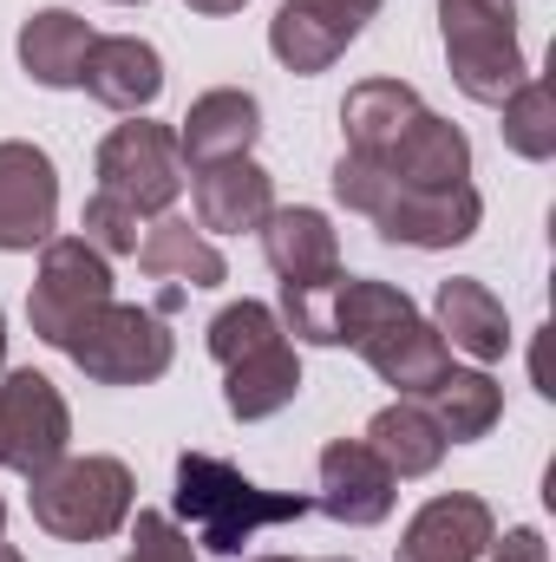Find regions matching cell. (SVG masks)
Returning <instances> with one entry per match:
<instances>
[{"label":"cell","instance_id":"2e32d148","mask_svg":"<svg viewBox=\"0 0 556 562\" xmlns=\"http://www.w3.org/2000/svg\"><path fill=\"white\" fill-rule=\"evenodd\" d=\"M263 132V105L256 92L243 86H216L203 92L184 125H177V150H184V170H203V164H223V157H249V144Z\"/></svg>","mask_w":556,"mask_h":562},{"label":"cell","instance_id":"44dd1931","mask_svg":"<svg viewBox=\"0 0 556 562\" xmlns=\"http://www.w3.org/2000/svg\"><path fill=\"white\" fill-rule=\"evenodd\" d=\"M419 112H425V105H419V92L407 86V79H360V86L341 99L347 150H360V157H387Z\"/></svg>","mask_w":556,"mask_h":562},{"label":"cell","instance_id":"7a4b0ae2","mask_svg":"<svg viewBox=\"0 0 556 562\" xmlns=\"http://www.w3.org/2000/svg\"><path fill=\"white\" fill-rule=\"evenodd\" d=\"M26 504H33V524L53 537V543H105L132 524V504H138V484H132V464L125 458H59L46 464L40 477H26Z\"/></svg>","mask_w":556,"mask_h":562},{"label":"cell","instance_id":"7c38bea8","mask_svg":"<svg viewBox=\"0 0 556 562\" xmlns=\"http://www.w3.org/2000/svg\"><path fill=\"white\" fill-rule=\"evenodd\" d=\"M491 537H498L491 504L471 497V491H445V497H432V504L413 510L393 562H478Z\"/></svg>","mask_w":556,"mask_h":562},{"label":"cell","instance_id":"5b68a950","mask_svg":"<svg viewBox=\"0 0 556 562\" xmlns=\"http://www.w3.org/2000/svg\"><path fill=\"white\" fill-rule=\"evenodd\" d=\"M112 301V262L79 236H53L40 249V276L26 288V321L46 347H66L99 307Z\"/></svg>","mask_w":556,"mask_h":562},{"label":"cell","instance_id":"4316f807","mask_svg":"<svg viewBox=\"0 0 556 562\" xmlns=\"http://www.w3.org/2000/svg\"><path fill=\"white\" fill-rule=\"evenodd\" d=\"M504 144L524 157V164H551L556 157V92H551V79H524L504 105Z\"/></svg>","mask_w":556,"mask_h":562},{"label":"cell","instance_id":"52a82bcc","mask_svg":"<svg viewBox=\"0 0 556 562\" xmlns=\"http://www.w3.org/2000/svg\"><path fill=\"white\" fill-rule=\"evenodd\" d=\"M66 445H73L66 393L33 367L0 373V464L20 477H40L46 464L66 458Z\"/></svg>","mask_w":556,"mask_h":562},{"label":"cell","instance_id":"8fae6325","mask_svg":"<svg viewBox=\"0 0 556 562\" xmlns=\"http://www.w3.org/2000/svg\"><path fill=\"white\" fill-rule=\"evenodd\" d=\"M393 497H400V477L367 451V438H334L321 451V497H314V510H327L334 524L374 530V524L393 517Z\"/></svg>","mask_w":556,"mask_h":562},{"label":"cell","instance_id":"484cf974","mask_svg":"<svg viewBox=\"0 0 556 562\" xmlns=\"http://www.w3.org/2000/svg\"><path fill=\"white\" fill-rule=\"evenodd\" d=\"M413 314V294L393 288V281L374 276H341V294H334V347H360L374 327Z\"/></svg>","mask_w":556,"mask_h":562},{"label":"cell","instance_id":"d6a6232c","mask_svg":"<svg viewBox=\"0 0 556 562\" xmlns=\"http://www.w3.org/2000/svg\"><path fill=\"white\" fill-rule=\"evenodd\" d=\"M485 557H491V562H551V543H544L531 524H518V530L491 537V543H485Z\"/></svg>","mask_w":556,"mask_h":562},{"label":"cell","instance_id":"3957f363","mask_svg":"<svg viewBox=\"0 0 556 562\" xmlns=\"http://www.w3.org/2000/svg\"><path fill=\"white\" fill-rule=\"evenodd\" d=\"M438 40L471 105H504L531 79V59L518 46V0H438Z\"/></svg>","mask_w":556,"mask_h":562},{"label":"cell","instance_id":"9a60e30c","mask_svg":"<svg viewBox=\"0 0 556 562\" xmlns=\"http://www.w3.org/2000/svg\"><path fill=\"white\" fill-rule=\"evenodd\" d=\"M190 177H197V223L216 229V236L263 229L269 210H276V177L256 157H223V164H203Z\"/></svg>","mask_w":556,"mask_h":562},{"label":"cell","instance_id":"ffe728a7","mask_svg":"<svg viewBox=\"0 0 556 562\" xmlns=\"http://www.w3.org/2000/svg\"><path fill=\"white\" fill-rule=\"evenodd\" d=\"M263 256L281 281H321L341 276V243H334V223L321 210H269L263 223Z\"/></svg>","mask_w":556,"mask_h":562},{"label":"cell","instance_id":"f35d334b","mask_svg":"<svg viewBox=\"0 0 556 562\" xmlns=\"http://www.w3.org/2000/svg\"><path fill=\"white\" fill-rule=\"evenodd\" d=\"M0 530H7V504H0Z\"/></svg>","mask_w":556,"mask_h":562},{"label":"cell","instance_id":"f1b7e54d","mask_svg":"<svg viewBox=\"0 0 556 562\" xmlns=\"http://www.w3.org/2000/svg\"><path fill=\"white\" fill-rule=\"evenodd\" d=\"M334 294H341V276L281 281V334L308 347H334Z\"/></svg>","mask_w":556,"mask_h":562},{"label":"cell","instance_id":"ba28073f","mask_svg":"<svg viewBox=\"0 0 556 562\" xmlns=\"http://www.w3.org/2000/svg\"><path fill=\"white\" fill-rule=\"evenodd\" d=\"M393 249H458V243H471L478 236V223H485V196L471 190V177L465 183H432V190H413V183H393L387 190V203L367 216Z\"/></svg>","mask_w":556,"mask_h":562},{"label":"cell","instance_id":"f546056e","mask_svg":"<svg viewBox=\"0 0 556 562\" xmlns=\"http://www.w3.org/2000/svg\"><path fill=\"white\" fill-rule=\"evenodd\" d=\"M79 229H86L79 243H86V249H99L105 262H112V256H138V210H132V203H119V196H105V190L86 203Z\"/></svg>","mask_w":556,"mask_h":562},{"label":"cell","instance_id":"e0dca14e","mask_svg":"<svg viewBox=\"0 0 556 562\" xmlns=\"http://www.w3.org/2000/svg\"><path fill=\"white\" fill-rule=\"evenodd\" d=\"M432 327H438V340H445V347L471 353L478 367H491V360H504V353H511V314H504V301H498L478 276L438 281Z\"/></svg>","mask_w":556,"mask_h":562},{"label":"cell","instance_id":"ac0fdd59","mask_svg":"<svg viewBox=\"0 0 556 562\" xmlns=\"http://www.w3.org/2000/svg\"><path fill=\"white\" fill-rule=\"evenodd\" d=\"M92 20H79L73 7H40L26 26H20V66H26V79L33 86H46V92H73L79 86V72H86V53H92Z\"/></svg>","mask_w":556,"mask_h":562},{"label":"cell","instance_id":"603a6c76","mask_svg":"<svg viewBox=\"0 0 556 562\" xmlns=\"http://www.w3.org/2000/svg\"><path fill=\"white\" fill-rule=\"evenodd\" d=\"M138 269L151 281H190V288H223L230 281V262L216 256V243L203 229H190L184 216H157L151 236L138 243Z\"/></svg>","mask_w":556,"mask_h":562},{"label":"cell","instance_id":"5bb4252c","mask_svg":"<svg viewBox=\"0 0 556 562\" xmlns=\"http://www.w3.org/2000/svg\"><path fill=\"white\" fill-rule=\"evenodd\" d=\"M79 86H86V99H99L105 112L144 119V112L157 105V92H164V59H157V46L138 40V33H112V40H92Z\"/></svg>","mask_w":556,"mask_h":562},{"label":"cell","instance_id":"836d02e7","mask_svg":"<svg viewBox=\"0 0 556 562\" xmlns=\"http://www.w3.org/2000/svg\"><path fill=\"white\" fill-rule=\"evenodd\" d=\"M184 7H190V13H243L249 0H184Z\"/></svg>","mask_w":556,"mask_h":562},{"label":"cell","instance_id":"d590c367","mask_svg":"<svg viewBox=\"0 0 556 562\" xmlns=\"http://www.w3.org/2000/svg\"><path fill=\"white\" fill-rule=\"evenodd\" d=\"M0 562H26V557H20V550H13V543H0Z\"/></svg>","mask_w":556,"mask_h":562},{"label":"cell","instance_id":"7402d4cb","mask_svg":"<svg viewBox=\"0 0 556 562\" xmlns=\"http://www.w3.org/2000/svg\"><path fill=\"white\" fill-rule=\"evenodd\" d=\"M367 451L393 471V477H432L445 464V431L432 425L425 406L413 400H393L367 419Z\"/></svg>","mask_w":556,"mask_h":562},{"label":"cell","instance_id":"8d00e7d4","mask_svg":"<svg viewBox=\"0 0 556 562\" xmlns=\"http://www.w3.org/2000/svg\"><path fill=\"white\" fill-rule=\"evenodd\" d=\"M0 360H7V314H0Z\"/></svg>","mask_w":556,"mask_h":562},{"label":"cell","instance_id":"30bf717a","mask_svg":"<svg viewBox=\"0 0 556 562\" xmlns=\"http://www.w3.org/2000/svg\"><path fill=\"white\" fill-rule=\"evenodd\" d=\"M59 223V170L40 144L7 138L0 144V256L46 249Z\"/></svg>","mask_w":556,"mask_h":562},{"label":"cell","instance_id":"6da1fadb","mask_svg":"<svg viewBox=\"0 0 556 562\" xmlns=\"http://www.w3.org/2000/svg\"><path fill=\"white\" fill-rule=\"evenodd\" d=\"M314 510V497L294 491H263L249 484L230 458L216 451H184L177 458V524L184 537H197L210 557H243L263 530L276 524H301Z\"/></svg>","mask_w":556,"mask_h":562},{"label":"cell","instance_id":"9c48e42d","mask_svg":"<svg viewBox=\"0 0 556 562\" xmlns=\"http://www.w3.org/2000/svg\"><path fill=\"white\" fill-rule=\"evenodd\" d=\"M374 13H380V0H281L269 20V53L288 72L314 79L367 33Z\"/></svg>","mask_w":556,"mask_h":562},{"label":"cell","instance_id":"e575fe53","mask_svg":"<svg viewBox=\"0 0 556 562\" xmlns=\"http://www.w3.org/2000/svg\"><path fill=\"white\" fill-rule=\"evenodd\" d=\"M256 562H308V557H256ZM321 562H354V557H321Z\"/></svg>","mask_w":556,"mask_h":562},{"label":"cell","instance_id":"4dcf8cb0","mask_svg":"<svg viewBox=\"0 0 556 562\" xmlns=\"http://www.w3.org/2000/svg\"><path fill=\"white\" fill-rule=\"evenodd\" d=\"M400 177L380 164V157H360V150H341V164H334V196H341V210H354V216H374L380 203H387V190H393Z\"/></svg>","mask_w":556,"mask_h":562},{"label":"cell","instance_id":"83f0119b","mask_svg":"<svg viewBox=\"0 0 556 562\" xmlns=\"http://www.w3.org/2000/svg\"><path fill=\"white\" fill-rule=\"evenodd\" d=\"M203 340H210V360H216V367H236V360L276 347V340H288V334H281V314L269 307V301H230V307L210 321Z\"/></svg>","mask_w":556,"mask_h":562},{"label":"cell","instance_id":"d4e9b609","mask_svg":"<svg viewBox=\"0 0 556 562\" xmlns=\"http://www.w3.org/2000/svg\"><path fill=\"white\" fill-rule=\"evenodd\" d=\"M425 400H432L425 413L445 431V445H471V438H485L491 425L504 419V386L485 367H452Z\"/></svg>","mask_w":556,"mask_h":562},{"label":"cell","instance_id":"277c9868","mask_svg":"<svg viewBox=\"0 0 556 562\" xmlns=\"http://www.w3.org/2000/svg\"><path fill=\"white\" fill-rule=\"evenodd\" d=\"M59 353H73V367L99 386H151L170 373V327L151 314V307H132V301H105Z\"/></svg>","mask_w":556,"mask_h":562},{"label":"cell","instance_id":"1f68e13d","mask_svg":"<svg viewBox=\"0 0 556 562\" xmlns=\"http://www.w3.org/2000/svg\"><path fill=\"white\" fill-rule=\"evenodd\" d=\"M125 562H197V550H190V537L177 530V517L138 510V524H132V557Z\"/></svg>","mask_w":556,"mask_h":562},{"label":"cell","instance_id":"8992f818","mask_svg":"<svg viewBox=\"0 0 556 562\" xmlns=\"http://www.w3.org/2000/svg\"><path fill=\"white\" fill-rule=\"evenodd\" d=\"M99 190L132 203L138 216H164L184 190V150L177 132L157 125V119H132L119 125L112 138L99 144Z\"/></svg>","mask_w":556,"mask_h":562},{"label":"cell","instance_id":"4fadbf2b","mask_svg":"<svg viewBox=\"0 0 556 562\" xmlns=\"http://www.w3.org/2000/svg\"><path fill=\"white\" fill-rule=\"evenodd\" d=\"M354 353H360L400 400H425V393L452 373V347L438 340L432 321H419V307L400 314V321H387V327H374Z\"/></svg>","mask_w":556,"mask_h":562},{"label":"cell","instance_id":"cb8c5ba5","mask_svg":"<svg viewBox=\"0 0 556 562\" xmlns=\"http://www.w3.org/2000/svg\"><path fill=\"white\" fill-rule=\"evenodd\" d=\"M223 373H230L223 380V406H230V419H243V425L276 419L281 406L301 393V360H294L288 340L249 353V360H236V367H223Z\"/></svg>","mask_w":556,"mask_h":562},{"label":"cell","instance_id":"74e56055","mask_svg":"<svg viewBox=\"0 0 556 562\" xmlns=\"http://www.w3.org/2000/svg\"><path fill=\"white\" fill-rule=\"evenodd\" d=\"M112 7H144V0H112Z\"/></svg>","mask_w":556,"mask_h":562},{"label":"cell","instance_id":"d6986e66","mask_svg":"<svg viewBox=\"0 0 556 562\" xmlns=\"http://www.w3.org/2000/svg\"><path fill=\"white\" fill-rule=\"evenodd\" d=\"M380 164H387L400 183H413V190H432V183H465V177H471V138H465L452 119L419 112Z\"/></svg>","mask_w":556,"mask_h":562}]
</instances>
